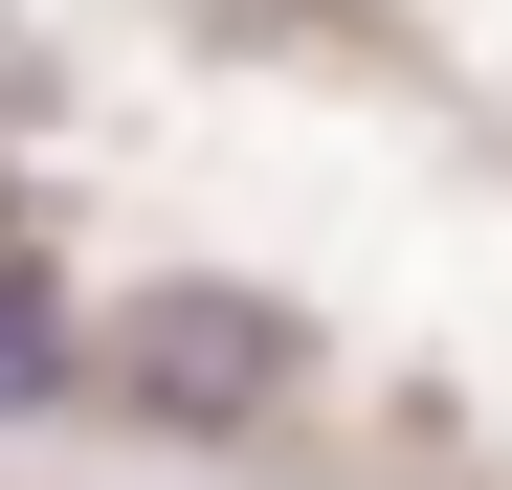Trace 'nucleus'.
<instances>
[{"label":"nucleus","instance_id":"nucleus-1","mask_svg":"<svg viewBox=\"0 0 512 490\" xmlns=\"http://www.w3.org/2000/svg\"><path fill=\"white\" fill-rule=\"evenodd\" d=\"M90 379L134 401L156 446H268L290 401H312V312L245 290V268H134L112 335H90Z\"/></svg>","mask_w":512,"mask_h":490},{"label":"nucleus","instance_id":"nucleus-2","mask_svg":"<svg viewBox=\"0 0 512 490\" xmlns=\"http://www.w3.org/2000/svg\"><path fill=\"white\" fill-rule=\"evenodd\" d=\"M67 379H90V335H67V312H45V268L0 245V424H45Z\"/></svg>","mask_w":512,"mask_h":490}]
</instances>
